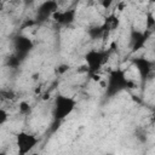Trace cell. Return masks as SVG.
Segmentation results:
<instances>
[{
	"instance_id": "1",
	"label": "cell",
	"mask_w": 155,
	"mask_h": 155,
	"mask_svg": "<svg viewBox=\"0 0 155 155\" xmlns=\"http://www.w3.org/2000/svg\"><path fill=\"white\" fill-rule=\"evenodd\" d=\"M127 88H133V82L130 81L125 74V71L120 68H116L111 70L108 75V81H107V87H105V96L109 98L115 97L120 92L127 90Z\"/></svg>"
},
{
	"instance_id": "2",
	"label": "cell",
	"mask_w": 155,
	"mask_h": 155,
	"mask_svg": "<svg viewBox=\"0 0 155 155\" xmlns=\"http://www.w3.org/2000/svg\"><path fill=\"white\" fill-rule=\"evenodd\" d=\"M76 107V101L73 97L65 96V94H57L53 103V120L54 122H58L64 120L67 116H69Z\"/></svg>"
},
{
	"instance_id": "3",
	"label": "cell",
	"mask_w": 155,
	"mask_h": 155,
	"mask_svg": "<svg viewBox=\"0 0 155 155\" xmlns=\"http://www.w3.org/2000/svg\"><path fill=\"white\" fill-rule=\"evenodd\" d=\"M109 52L99 51V50H90L85 54V62L87 64V70L91 75L97 74V71L102 68L104 62L108 59Z\"/></svg>"
},
{
	"instance_id": "4",
	"label": "cell",
	"mask_w": 155,
	"mask_h": 155,
	"mask_svg": "<svg viewBox=\"0 0 155 155\" xmlns=\"http://www.w3.org/2000/svg\"><path fill=\"white\" fill-rule=\"evenodd\" d=\"M38 143H39L38 137H35L31 133L22 131L16 134V145L18 148L19 155H25V154L30 153L36 147Z\"/></svg>"
},
{
	"instance_id": "5",
	"label": "cell",
	"mask_w": 155,
	"mask_h": 155,
	"mask_svg": "<svg viewBox=\"0 0 155 155\" xmlns=\"http://www.w3.org/2000/svg\"><path fill=\"white\" fill-rule=\"evenodd\" d=\"M132 64L136 67V69L138 70L139 73V78H140V81H142V86L145 85L148 78L150 76L151 71L154 70L155 68V63L143 56H138V57H133L131 59Z\"/></svg>"
},
{
	"instance_id": "6",
	"label": "cell",
	"mask_w": 155,
	"mask_h": 155,
	"mask_svg": "<svg viewBox=\"0 0 155 155\" xmlns=\"http://www.w3.org/2000/svg\"><path fill=\"white\" fill-rule=\"evenodd\" d=\"M13 48H15V53L22 59H24L29 54V52L34 48V42L30 38L25 35H17L13 39Z\"/></svg>"
},
{
	"instance_id": "7",
	"label": "cell",
	"mask_w": 155,
	"mask_h": 155,
	"mask_svg": "<svg viewBox=\"0 0 155 155\" xmlns=\"http://www.w3.org/2000/svg\"><path fill=\"white\" fill-rule=\"evenodd\" d=\"M151 35L148 34L145 30H138L132 28L130 33V47L132 52H137L140 48H143L148 41V39Z\"/></svg>"
},
{
	"instance_id": "8",
	"label": "cell",
	"mask_w": 155,
	"mask_h": 155,
	"mask_svg": "<svg viewBox=\"0 0 155 155\" xmlns=\"http://www.w3.org/2000/svg\"><path fill=\"white\" fill-rule=\"evenodd\" d=\"M58 11V2L56 0H46L38 7L36 11V21L38 22H45L50 17L53 16V13Z\"/></svg>"
},
{
	"instance_id": "9",
	"label": "cell",
	"mask_w": 155,
	"mask_h": 155,
	"mask_svg": "<svg viewBox=\"0 0 155 155\" xmlns=\"http://www.w3.org/2000/svg\"><path fill=\"white\" fill-rule=\"evenodd\" d=\"M53 21L56 23H58L59 25H64L68 27L70 24H73L75 22L76 18V11L74 8H69V10H64V11H56L52 16Z\"/></svg>"
},
{
	"instance_id": "10",
	"label": "cell",
	"mask_w": 155,
	"mask_h": 155,
	"mask_svg": "<svg viewBox=\"0 0 155 155\" xmlns=\"http://www.w3.org/2000/svg\"><path fill=\"white\" fill-rule=\"evenodd\" d=\"M102 24H103L105 31H110V30H114V29H116L119 27L120 21H119V18L115 15H110V16H108L105 18V21Z\"/></svg>"
},
{
	"instance_id": "11",
	"label": "cell",
	"mask_w": 155,
	"mask_h": 155,
	"mask_svg": "<svg viewBox=\"0 0 155 155\" xmlns=\"http://www.w3.org/2000/svg\"><path fill=\"white\" fill-rule=\"evenodd\" d=\"M105 33H107V31H105L103 24L93 25V27L88 28V30H87V35H88L91 39H99V38H102Z\"/></svg>"
},
{
	"instance_id": "12",
	"label": "cell",
	"mask_w": 155,
	"mask_h": 155,
	"mask_svg": "<svg viewBox=\"0 0 155 155\" xmlns=\"http://www.w3.org/2000/svg\"><path fill=\"white\" fill-rule=\"evenodd\" d=\"M144 30L150 35L155 33V16L150 11L147 12L145 15V29Z\"/></svg>"
},
{
	"instance_id": "13",
	"label": "cell",
	"mask_w": 155,
	"mask_h": 155,
	"mask_svg": "<svg viewBox=\"0 0 155 155\" xmlns=\"http://www.w3.org/2000/svg\"><path fill=\"white\" fill-rule=\"evenodd\" d=\"M22 58L21 57H18L16 53L15 54H12V56H10L7 59H6V65L7 67H10V68H18L19 65H21V63H22Z\"/></svg>"
},
{
	"instance_id": "14",
	"label": "cell",
	"mask_w": 155,
	"mask_h": 155,
	"mask_svg": "<svg viewBox=\"0 0 155 155\" xmlns=\"http://www.w3.org/2000/svg\"><path fill=\"white\" fill-rule=\"evenodd\" d=\"M18 109H19V113L21 114H23V115H27V114H29L30 113V110H31V108H30V104L28 103V102H21L19 103V105H18Z\"/></svg>"
},
{
	"instance_id": "15",
	"label": "cell",
	"mask_w": 155,
	"mask_h": 155,
	"mask_svg": "<svg viewBox=\"0 0 155 155\" xmlns=\"http://www.w3.org/2000/svg\"><path fill=\"white\" fill-rule=\"evenodd\" d=\"M7 111L5 109H0V125H4L6 121H7Z\"/></svg>"
},
{
	"instance_id": "16",
	"label": "cell",
	"mask_w": 155,
	"mask_h": 155,
	"mask_svg": "<svg viewBox=\"0 0 155 155\" xmlns=\"http://www.w3.org/2000/svg\"><path fill=\"white\" fill-rule=\"evenodd\" d=\"M57 73L58 74H64L65 71H68L69 70V65L68 64H59L58 67H57Z\"/></svg>"
},
{
	"instance_id": "17",
	"label": "cell",
	"mask_w": 155,
	"mask_h": 155,
	"mask_svg": "<svg viewBox=\"0 0 155 155\" xmlns=\"http://www.w3.org/2000/svg\"><path fill=\"white\" fill-rule=\"evenodd\" d=\"M113 1L114 0H99V4L102 5V7L103 8H109L110 6H111V4H113Z\"/></svg>"
},
{
	"instance_id": "18",
	"label": "cell",
	"mask_w": 155,
	"mask_h": 155,
	"mask_svg": "<svg viewBox=\"0 0 155 155\" xmlns=\"http://www.w3.org/2000/svg\"><path fill=\"white\" fill-rule=\"evenodd\" d=\"M1 96H2V98H7V99H12L13 97H15V93L12 92V91H1Z\"/></svg>"
},
{
	"instance_id": "19",
	"label": "cell",
	"mask_w": 155,
	"mask_h": 155,
	"mask_svg": "<svg viewBox=\"0 0 155 155\" xmlns=\"http://www.w3.org/2000/svg\"><path fill=\"white\" fill-rule=\"evenodd\" d=\"M34 1L35 0H24V4H25V6H31L34 4Z\"/></svg>"
},
{
	"instance_id": "20",
	"label": "cell",
	"mask_w": 155,
	"mask_h": 155,
	"mask_svg": "<svg viewBox=\"0 0 155 155\" xmlns=\"http://www.w3.org/2000/svg\"><path fill=\"white\" fill-rule=\"evenodd\" d=\"M150 2H153V4H155V0H150Z\"/></svg>"
}]
</instances>
